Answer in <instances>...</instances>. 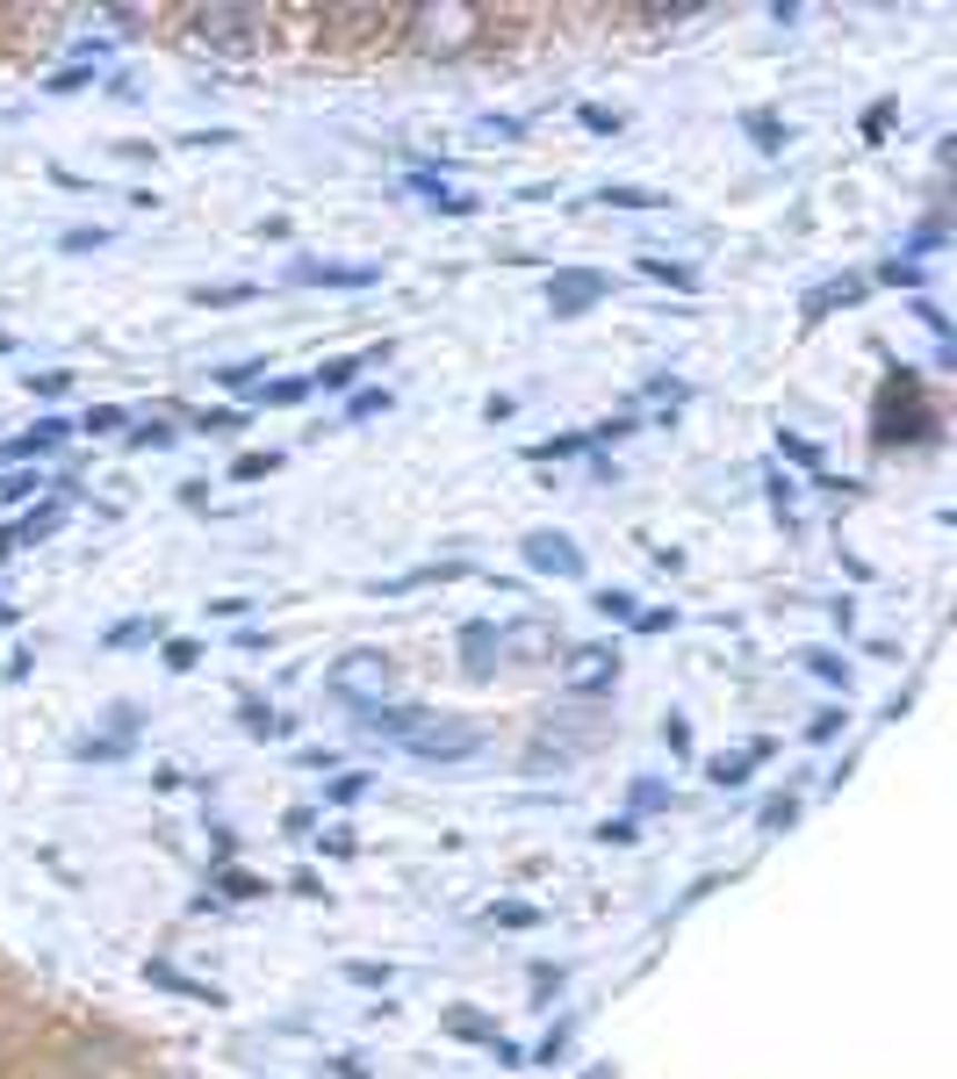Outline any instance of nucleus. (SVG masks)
I'll list each match as a JSON object with an SVG mask.
<instances>
[{"label":"nucleus","instance_id":"f257e3e1","mask_svg":"<svg viewBox=\"0 0 957 1079\" xmlns=\"http://www.w3.org/2000/svg\"><path fill=\"white\" fill-rule=\"evenodd\" d=\"M368 727L389 741V749L418 756V763H468V756L490 749L476 720H461V712H432V706H389V712H375Z\"/></svg>","mask_w":957,"mask_h":1079},{"label":"nucleus","instance_id":"f03ea898","mask_svg":"<svg viewBox=\"0 0 957 1079\" xmlns=\"http://www.w3.org/2000/svg\"><path fill=\"white\" fill-rule=\"evenodd\" d=\"M605 735H612V720H605L598 706H584V698H569L561 712H547V720L534 727L526 770H569V763H584V756H598Z\"/></svg>","mask_w":957,"mask_h":1079},{"label":"nucleus","instance_id":"7ed1b4c3","mask_svg":"<svg viewBox=\"0 0 957 1079\" xmlns=\"http://www.w3.org/2000/svg\"><path fill=\"white\" fill-rule=\"evenodd\" d=\"M325 691L339 698L353 720H375V712L403 706V698H397V662H389L382 648H346V656L325 670Z\"/></svg>","mask_w":957,"mask_h":1079},{"label":"nucleus","instance_id":"20e7f679","mask_svg":"<svg viewBox=\"0 0 957 1079\" xmlns=\"http://www.w3.org/2000/svg\"><path fill=\"white\" fill-rule=\"evenodd\" d=\"M490 37V14L482 8H461V0H439V8H410V51L425 58H453L468 43Z\"/></svg>","mask_w":957,"mask_h":1079},{"label":"nucleus","instance_id":"39448f33","mask_svg":"<svg viewBox=\"0 0 957 1079\" xmlns=\"http://www.w3.org/2000/svg\"><path fill=\"white\" fill-rule=\"evenodd\" d=\"M188 29H195V43H209V51L246 58V51L267 43V8H188Z\"/></svg>","mask_w":957,"mask_h":1079},{"label":"nucleus","instance_id":"423d86ee","mask_svg":"<svg viewBox=\"0 0 957 1079\" xmlns=\"http://www.w3.org/2000/svg\"><path fill=\"white\" fill-rule=\"evenodd\" d=\"M612 683H619V648L612 641H576V648H561V691H569V698L598 706Z\"/></svg>","mask_w":957,"mask_h":1079},{"label":"nucleus","instance_id":"0eeeda50","mask_svg":"<svg viewBox=\"0 0 957 1079\" xmlns=\"http://www.w3.org/2000/svg\"><path fill=\"white\" fill-rule=\"evenodd\" d=\"M288 288H375L382 260H288Z\"/></svg>","mask_w":957,"mask_h":1079},{"label":"nucleus","instance_id":"6e6552de","mask_svg":"<svg viewBox=\"0 0 957 1079\" xmlns=\"http://www.w3.org/2000/svg\"><path fill=\"white\" fill-rule=\"evenodd\" d=\"M605 296H612V273H598V267H569V273L547 281V310L555 317H584V310H598Z\"/></svg>","mask_w":957,"mask_h":1079},{"label":"nucleus","instance_id":"1a4fd4ad","mask_svg":"<svg viewBox=\"0 0 957 1079\" xmlns=\"http://www.w3.org/2000/svg\"><path fill=\"white\" fill-rule=\"evenodd\" d=\"M497 648H505V670H534V662L555 656V627L547 619H497Z\"/></svg>","mask_w":957,"mask_h":1079},{"label":"nucleus","instance_id":"9d476101","mask_svg":"<svg viewBox=\"0 0 957 1079\" xmlns=\"http://www.w3.org/2000/svg\"><path fill=\"white\" fill-rule=\"evenodd\" d=\"M453 648H461V670L476 683L505 677V648H497V619H468L461 633H453Z\"/></svg>","mask_w":957,"mask_h":1079},{"label":"nucleus","instance_id":"9b49d317","mask_svg":"<svg viewBox=\"0 0 957 1079\" xmlns=\"http://www.w3.org/2000/svg\"><path fill=\"white\" fill-rule=\"evenodd\" d=\"M519 555H526V569H540V576H584V547H576L569 533H526L519 540Z\"/></svg>","mask_w":957,"mask_h":1079},{"label":"nucleus","instance_id":"f8f14e48","mask_svg":"<svg viewBox=\"0 0 957 1079\" xmlns=\"http://www.w3.org/2000/svg\"><path fill=\"white\" fill-rule=\"evenodd\" d=\"M66 439H72V424H66V418H37L29 432H14L8 447H0V461H43V453H58Z\"/></svg>","mask_w":957,"mask_h":1079},{"label":"nucleus","instance_id":"ddd939ff","mask_svg":"<svg viewBox=\"0 0 957 1079\" xmlns=\"http://www.w3.org/2000/svg\"><path fill=\"white\" fill-rule=\"evenodd\" d=\"M403 188L410 194H425V202H432L439 209V217H476V194H461V188H447V180H439V173H425V166H418V173H403Z\"/></svg>","mask_w":957,"mask_h":1079},{"label":"nucleus","instance_id":"4468645a","mask_svg":"<svg viewBox=\"0 0 957 1079\" xmlns=\"http://www.w3.org/2000/svg\"><path fill=\"white\" fill-rule=\"evenodd\" d=\"M634 273H641V281H656V288H677V296H698V267L662 260V252H641V260H634Z\"/></svg>","mask_w":957,"mask_h":1079},{"label":"nucleus","instance_id":"2eb2a0df","mask_svg":"<svg viewBox=\"0 0 957 1079\" xmlns=\"http://www.w3.org/2000/svg\"><path fill=\"white\" fill-rule=\"evenodd\" d=\"M310 397V374H267V389H246V403H273V410H296Z\"/></svg>","mask_w":957,"mask_h":1079},{"label":"nucleus","instance_id":"dca6fc26","mask_svg":"<svg viewBox=\"0 0 957 1079\" xmlns=\"http://www.w3.org/2000/svg\"><path fill=\"white\" fill-rule=\"evenodd\" d=\"M764 756H770V741H756L749 756H712V763H706V778H712V785H727V792H735V785L749 778V770L764 763Z\"/></svg>","mask_w":957,"mask_h":1079},{"label":"nucleus","instance_id":"f3484780","mask_svg":"<svg viewBox=\"0 0 957 1079\" xmlns=\"http://www.w3.org/2000/svg\"><path fill=\"white\" fill-rule=\"evenodd\" d=\"M368 360H375V353H339V360H325V368L310 374V389H353Z\"/></svg>","mask_w":957,"mask_h":1079},{"label":"nucleus","instance_id":"a211bd4d","mask_svg":"<svg viewBox=\"0 0 957 1079\" xmlns=\"http://www.w3.org/2000/svg\"><path fill=\"white\" fill-rule=\"evenodd\" d=\"M598 202H605V209H670V194H656V188H627V180H619V188H598Z\"/></svg>","mask_w":957,"mask_h":1079},{"label":"nucleus","instance_id":"6ab92c4d","mask_svg":"<svg viewBox=\"0 0 957 1079\" xmlns=\"http://www.w3.org/2000/svg\"><path fill=\"white\" fill-rule=\"evenodd\" d=\"M447 1037H461V1043H497V1029H490V1015H476V1008H447Z\"/></svg>","mask_w":957,"mask_h":1079},{"label":"nucleus","instance_id":"aec40b11","mask_svg":"<svg viewBox=\"0 0 957 1079\" xmlns=\"http://www.w3.org/2000/svg\"><path fill=\"white\" fill-rule=\"evenodd\" d=\"M534 461H576V453H590V432H555V439H540V447H526Z\"/></svg>","mask_w":957,"mask_h":1079},{"label":"nucleus","instance_id":"412c9836","mask_svg":"<svg viewBox=\"0 0 957 1079\" xmlns=\"http://www.w3.org/2000/svg\"><path fill=\"white\" fill-rule=\"evenodd\" d=\"M799 662H807V670H814L820 683H835V691H849V662H843V656H828V648H807Z\"/></svg>","mask_w":957,"mask_h":1079},{"label":"nucleus","instance_id":"4be33fe9","mask_svg":"<svg viewBox=\"0 0 957 1079\" xmlns=\"http://www.w3.org/2000/svg\"><path fill=\"white\" fill-rule=\"evenodd\" d=\"M58 526H66V504H43V511H29V519L14 526V540H51Z\"/></svg>","mask_w":957,"mask_h":1079},{"label":"nucleus","instance_id":"5701e85b","mask_svg":"<svg viewBox=\"0 0 957 1079\" xmlns=\"http://www.w3.org/2000/svg\"><path fill=\"white\" fill-rule=\"evenodd\" d=\"M741 130H749L756 151H785V123H778V116H741Z\"/></svg>","mask_w":957,"mask_h":1079},{"label":"nucleus","instance_id":"b1692460","mask_svg":"<svg viewBox=\"0 0 957 1079\" xmlns=\"http://www.w3.org/2000/svg\"><path fill=\"white\" fill-rule=\"evenodd\" d=\"M87 87H94V66H66L43 80V94H87Z\"/></svg>","mask_w":957,"mask_h":1079},{"label":"nucleus","instance_id":"393cba45","mask_svg":"<svg viewBox=\"0 0 957 1079\" xmlns=\"http://www.w3.org/2000/svg\"><path fill=\"white\" fill-rule=\"evenodd\" d=\"M66 389H72V374H66V368H43V374H29V397H37V403H58Z\"/></svg>","mask_w":957,"mask_h":1079},{"label":"nucleus","instance_id":"a878e982","mask_svg":"<svg viewBox=\"0 0 957 1079\" xmlns=\"http://www.w3.org/2000/svg\"><path fill=\"white\" fill-rule=\"evenodd\" d=\"M180 424L173 418H151V424H130V447H173Z\"/></svg>","mask_w":957,"mask_h":1079},{"label":"nucleus","instance_id":"bb28decb","mask_svg":"<svg viewBox=\"0 0 957 1079\" xmlns=\"http://www.w3.org/2000/svg\"><path fill=\"white\" fill-rule=\"evenodd\" d=\"M670 807V785H656V778H634V813H662Z\"/></svg>","mask_w":957,"mask_h":1079},{"label":"nucleus","instance_id":"cd10ccee","mask_svg":"<svg viewBox=\"0 0 957 1079\" xmlns=\"http://www.w3.org/2000/svg\"><path fill=\"white\" fill-rule=\"evenodd\" d=\"M109 223H80V231H66V238H58V246H66V252H94V246H109Z\"/></svg>","mask_w":957,"mask_h":1079},{"label":"nucleus","instance_id":"c85d7f7f","mask_svg":"<svg viewBox=\"0 0 957 1079\" xmlns=\"http://www.w3.org/2000/svg\"><path fill=\"white\" fill-rule=\"evenodd\" d=\"M490 921H497V929H534V921H540V907H526V900H505V907H490Z\"/></svg>","mask_w":957,"mask_h":1079},{"label":"nucleus","instance_id":"c756f323","mask_svg":"<svg viewBox=\"0 0 957 1079\" xmlns=\"http://www.w3.org/2000/svg\"><path fill=\"white\" fill-rule=\"evenodd\" d=\"M238 382H267V360H231V368H217V389H238Z\"/></svg>","mask_w":957,"mask_h":1079},{"label":"nucleus","instance_id":"7c9ffc66","mask_svg":"<svg viewBox=\"0 0 957 1079\" xmlns=\"http://www.w3.org/2000/svg\"><path fill=\"white\" fill-rule=\"evenodd\" d=\"M878 281H886V288H921L929 273H921L915 260H886V267H878Z\"/></svg>","mask_w":957,"mask_h":1079},{"label":"nucleus","instance_id":"2f4dec72","mask_svg":"<svg viewBox=\"0 0 957 1079\" xmlns=\"http://www.w3.org/2000/svg\"><path fill=\"white\" fill-rule=\"evenodd\" d=\"M360 792H368V778H360V770H346V778H331V785H325V799H331V807H353Z\"/></svg>","mask_w":957,"mask_h":1079},{"label":"nucleus","instance_id":"473e14b6","mask_svg":"<svg viewBox=\"0 0 957 1079\" xmlns=\"http://www.w3.org/2000/svg\"><path fill=\"white\" fill-rule=\"evenodd\" d=\"M273 468H281V453H238L231 476H238V482H260V476H273Z\"/></svg>","mask_w":957,"mask_h":1079},{"label":"nucleus","instance_id":"72a5a7b5","mask_svg":"<svg viewBox=\"0 0 957 1079\" xmlns=\"http://www.w3.org/2000/svg\"><path fill=\"white\" fill-rule=\"evenodd\" d=\"M137 641H159V619H130V627L109 633V648H137Z\"/></svg>","mask_w":957,"mask_h":1079},{"label":"nucleus","instance_id":"f704fd0d","mask_svg":"<svg viewBox=\"0 0 957 1079\" xmlns=\"http://www.w3.org/2000/svg\"><path fill=\"white\" fill-rule=\"evenodd\" d=\"M87 432H130V410H116V403L87 410Z\"/></svg>","mask_w":957,"mask_h":1079},{"label":"nucleus","instance_id":"c9c22d12","mask_svg":"<svg viewBox=\"0 0 957 1079\" xmlns=\"http://www.w3.org/2000/svg\"><path fill=\"white\" fill-rule=\"evenodd\" d=\"M598 612L605 619H634L641 605H634V590H598Z\"/></svg>","mask_w":957,"mask_h":1079},{"label":"nucleus","instance_id":"e433bc0d","mask_svg":"<svg viewBox=\"0 0 957 1079\" xmlns=\"http://www.w3.org/2000/svg\"><path fill=\"white\" fill-rule=\"evenodd\" d=\"M944 238H950V223H944V217H929V223H915V238H907V246H915V252H936Z\"/></svg>","mask_w":957,"mask_h":1079},{"label":"nucleus","instance_id":"4c0bfd02","mask_svg":"<svg viewBox=\"0 0 957 1079\" xmlns=\"http://www.w3.org/2000/svg\"><path fill=\"white\" fill-rule=\"evenodd\" d=\"M778 447H785V453H792V461H799V468H820V447H814V439H799V432H778Z\"/></svg>","mask_w":957,"mask_h":1079},{"label":"nucleus","instance_id":"58836bf2","mask_svg":"<svg viewBox=\"0 0 957 1079\" xmlns=\"http://www.w3.org/2000/svg\"><path fill=\"white\" fill-rule=\"evenodd\" d=\"M195 302H209V310H231V302H252V288H195Z\"/></svg>","mask_w":957,"mask_h":1079},{"label":"nucleus","instance_id":"ea45409f","mask_svg":"<svg viewBox=\"0 0 957 1079\" xmlns=\"http://www.w3.org/2000/svg\"><path fill=\"white\" fill-rule=\"evenodd\" d=\"M576 116H584V130H598V137H612V130H619V116H612V109H598V101H584Z\"/></svg>","mask_w":957,"mask_h":1079},{"label":"nucleus","instance_id":"a19ab883","mask_svg":"<svg viewBox=\"0 0 957 1079\" xmlns=\"http://www.w3.org/2000/svg\"><path fill=\"white\" fill-rule=\"evenodd\" d=\"M375 410H389V389H368V397H353V403H346V418H375Z\"/></svg>","mask_w":957,"mask_h":1079},{"label":"nucleus","instance_id":"79ce46f5","mask_svg":"<svg viewBox=\"0 0 957 1079\" xmlns=\"http://www.w3.org/2000/svg\"><path fill=\"white\" fill-rule=\"evenodd\" d=\"M195 662H202V648H195V641H166V670H195Z\"/></svg>","mask_w":957,"mask_h":1079},{"label":"nucleus","instance_id":"37998d69","mask_svg":"<svg viewBox=\"0 0 957 1079\" xmlns=\"http://www.w3.org/2000/svg\"><path fill=\"white\" fill-rule=\"evenodd\" d=\"M223 892H231V900H260V878H252V871H223Z\"/></svg>","mask_w":957,"mask_h":1079},{"label":"nucleus","instance_id":"c03bdc74","mask_svg":"<svg viewBox=\"0 0 957 1079\" xmlns=\"http://www.w3.org/2000/svg\"><path fill=\"white\" fill-rule=\"evenodd\" d=\"M238 418H246V410H202L195 424H202V432H238Z\"/></svg>","mask_w":957,"mask_h":1079},{"label":"nucleus","instance_id":"a18cd8bd","mask_svg":"<svg viewBox=\"0 0 957 1079\" xmlns=\"http://www.w3.org/2000/svg\"><path fill=\"white\" fill-rule=\"evenodd\" d=\"M634 627H641V633H662V627H677V612H670V605H656V612H634Z\"/></svg>","mask_w":957,"mask_h":1079},{"label":"nucleus","instance_id":"49530a36","mask_svg":"<svg viewBox=\"0 0 957 1079\" xmlns=\"http://www.w3.org/2000/svg\"><path fill=\"white\" fill-rule=\"evenodd\" d=\"M792 813H799V799H770V807H764V828H792Z\"/></svg>","mask_w":957,"mask_h":1079},{"label":"nucleus","instance_id":"de8ad7c7","mask_svg":"<svg viewBox=\"0 0 957 1079\" xmlns=\"http://www.w3.org/2000/svg\"><path fill=\"white\" fill-rule=\"evenodd\" d=\"M238 720H246V727H260V735H267V727H281V720H273V712L260 706V698H246V706H238Z\"/></svg>","mask_w":957,"mask_h":1079},{"label":"nucleus","instance_id":"09e8293b","mask_svg":"<svg viewBox=\"0 0 957 1079\" xmlns=\"http://www.w3.org/2000/svg\"><path fill=\"white\" fill-rule=\"evenodd\" d=\"M835 735H843V712H820V720L807 727V741H835Z\"/></svg>","mask_w":957,"mask_h":1079},{"label":"nucleus","instance_id":"8fccbe9b","mask_svg":"<svg viewBox=\"0 0 957 1079\" xmlns=\"http://www.w3.org/2000/svg\"><path fill=\"white\" fill-rule=\"evenodd\" d=\"M886 130H893V101H878V109L864 116V137H886Z\"/></svg>","mask_w":957,"mask_h":1079},{"label":"nucleus","instance_id":"3c124183","mask_svg":"<svg viewBox=\"0 0 957 1079\" xmlns=\"http://www.w3.org/2000/svg\"><path fill=\"white\" fill-rule=\"evenodd\" d=\"M561 1051H569V1029H547V1037H540V1058H547V1066H555Z\"/></svg>","mask_w":957,"mask_h":1079},{"label":"nucleus","instance_id":"603ef678","mask_svg":"<svg viewBox=\"0 0 957 1079\" xmlns=\"http://www.w3.org/2000/svg\"><path fill=\"white\" fill-rule=\"evenodd\" d=\"M634 835H641L634 820H605V828H598V842H634Z\"/></svg>","mask_w":957,"mask_h":1079},{"label":"nucleus","instance_id":"864d4df0","mask_svg":"<svg viewBox=\"0 0 957 1079\" xmlns=\"http://www.w3.org/2000/svg\"><path fill=\"white\" fill-rule=\"evenodd\" d=\"M0 627H14V605L8 598H0Z\"/></svg>","mask_w":957,"mask_h":1079},{"label":"nucleus","instance_id":"5fc2aeb1","mask_svg":"<svg viewBox=\"0 0 957 1079\" xmlns=\"http://www.w3.org/2000/svg\"><path fill=\"white\" fill-rule=\"evenodd\" d=\"M8 547H14V526H0V555H8Z\"/></svg>","mask_w":957,"mask_h":1079},{"label":"nucleus","instance_id":"6e6d98bb","mask_svg":"<svg viewBox=\"0 0 957 1079\" xmlns=\"http://www.w3.org/2000/svg\"><path fill=\"white\" fill-rule=\"evenodd\" d=\"M584 1079H612V1066H590V1072H584Z\"/></svg>","mask_w":957,"mask_h":1079},{"label":"nucleus","instance_id":"4d7b16f0","mask_svg":"<svg viewBox=\"0 0 957 1079\" xmlns=\"http://www.w3.org/2000/svg\"><path fill=\"white\" fill-rule=\"evenodd\" d=\"M0 353H14V331H0Z\"/></svg>","mask_w":957,"mask_h":1079}]
</instances>
